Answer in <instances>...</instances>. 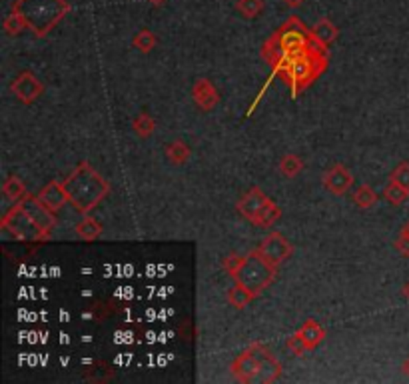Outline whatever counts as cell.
I'll return each instance as SVG.
<instances>
[{"label":"cell","mask_w":409,"mask_h":384,"mask_svg":"<svg viewBox=\"0 0 409 384\" xmlns=\"http://www.w3.org/2000/svg\"><path fill=\"white\" fill-rule=\"evenodd\" d=\"M2 28H4V32H6L8 37H19V34H22L28 26H26V22L22 21L17 12H10V14L4 19V22H2Z\"/></svg>","instance_id":"83f0119b"},{"label":"cell","mask_w":409,"mask_h":384,"mask_svg":"<svg viewBox=\"0 0 409 384\" xmlns=\"http://www.w3.org/2000/svg\"><path fill=\"white\" fill-rule=\"evenodd\" d=\"M270 203H272V199H270L262 188L253 186V188H250V190L238 201L235 208H238V212H240L246 221L255 224V221H258L260 214H262V210Z\"/></svg>","instance_id":"8fae6325"},{"label":"cell","mask_w":409,"mask_h":384,"mask_svg":"<svg viewBox=\"0 0 409 384\" xmlns=\"http://www.w3.org/2000/svg\"><path fill=\"white\" fill-rule=\"evenodd\" d=\"M401 372H403V374L409 378V356L403 361V364H401Z\"/></svg>","instance_id":"836d02e7"},{"label":"cell","mask_w":409,"mask_h":384,"mask_svg":"<svg viewBox=\"0 0 409 384\" xmlns=\"http://www.w3.org/2000/svg\"><path fill=\"white\" fill-rule=\"evenodd\" d=\"M62 184L66 188L68 203L72 204L80 214H88L110 194L108 181L86 161L80 162Z\"/></svg>","instance_id":"7a4b0ae2"},{"label":"cell","mask_w":409,"mask_h":384,"mask_svg":"<svg viewBox=\"0 0 409 384\" xmlns=\"http://www.w3.org/2000/svg\"><path fill=\"white\" fill-rule=\"evenodd\" d=\"M308 50H328V46L315 41L312 28H308L295 14L262 44V57L270 66H277L282 61Z\"/></svg>","instance_id":"6da1fadb"},{"label":"cell","mask_w":409,"mask_h":384,"mask_svg":"<svg viewBox=\"0 0 409 384\" xmlns=\"http://www.w3.org/2000/svg\"><path fill=\"white\" fill-rule=\"evenodd\" d=\"M0 226H2L4 232H10L20 243H39V241H46L48 239L39 226H36V223L24 212V208L20 204H17L14 208H10L2 216Z\"/></svg>","instance_id":"52a82bcc"},{"label":"cell","mask_w":409,"mask_h":384,"mask_svg":"<svg viewBox=\"0 0 409 384\" xmlns=\"http://www.w3.org/2000/svg\"><path fill=\"white\" fill-rule=\"evenodd\" d=\"M395 250H397L401 256L409 259V236H406V234H401V232H399V236L395 239Z\"/></svg>","instance_id":"1f68e13d"},{"label":"cell","mask_w":409,"mask_h":384,"mask_svg":"<svg viewBox=\"0 0 409 384\" xmlns=\"http://www.w3.org/2000/svg\"><path fill=\"white\" fill-rule=\"evenodd\" d=\"M384 199L391 203L393 206H401L403 203H408L409 199V188L401 186L399 182L395 181H388L386 188H384Z\"/></svg>","instance_id":"7402d4cb"},{"label":"cell","mask_w":409,"mask_h":384,"mask_svg":"<svg viewBox=\"0 0 409 384\" xmlns=\"http://www.w3.org/2000/svg\"><path fill=\"white\" fill-rule=\"evenodd\" d=\"M156 37H154V32L152 30H148V28H144V30H138L136 34H134V39H132V46L140 50L142 54H148V52H152L154 48H156Z\"/></svg>","instance_id":"484cf974"},{"label":"cell","mask_w":409,"mask_h":384,"mask_svg":"<svg viewBox=\"0 0 409 384\" xmlns=\"http://www.w3.org/2000/svg\"><path fill=\"white\" fill-rule=\"evenodd\" d=\"M253 299H255V296H253L252 292L238 283H235V286H232V288L228 290V303H230V306H234L235 310H244L248 304L252 303Z\"/></svg>","instance_id":"603a6c76"},{"label":"cell","mask_w":409,"mask_h":384,"mask_svg":"<svg viewBox=\"0 0 409 384\" xmlns=\"http://www.w3.org/2000/svg\"><path fill=\"white\" fill-rule=\"evenodd\" d=\"M42 203L46 204L52 212H59L64 208V204L68 203V194H66V188L64 184L59 181L48 182L40 188V192L36 194Z\"/></svg>","instance_id":"5bb4252c"},{"label":"cell","mask_w":409,"mask_h":384,"mask_svg":"<svg viewBox=\"0 0 409 384\" xmlns=\"http://www.w3.org/2000/svg\"><path fill=\"white\" fill-rule=\"evenodd\" d=\"M401 294H403V299L409 303V281L403 284V288H401Z\"/></svg>","instance_id":"e575fe53"},{"label":"cell","mask_w":409,"mask_h":384,"mask_svg":"<svg viewBox=\"0 0 409 384\" xmlns=\"http://www.w3.org/2000/svg\"><path fill=\"white\" fill-rule=\"evenodd\" d=\"M190 156H192V148L184 141H174L166 146V159L172 164H176V166L186 164L190 161Z\"/></svg>","instance_id":"d6986e66"},{"label":"cell","mask_w":409,"mask_h":384,"mask_svg":"<svg viewBox=\"0 0 409 384\" xmlns=\"http://www.w3.org/2000/svg\"><path fill=\"white\" fill-rule=\"evenodd\" d=\"M192 99L198 104L200 110L212 112L216 106L220 104V92L214 86V82L208 79H198L192 86Z\"/></svg>","instance_id":"4fadbf2b"},{"label":"cell","mask_w":409,"mask_h":384,"mask_svg":"<svg viewBox=\"0 0 409 384\" xmlns=\"http://www.w3.org/2000/svg\"><path fill=\"white\" fill-rule=\"evenodd\" d=\"M351 201L355 206H359V208H364V210H370L373 208L377 201H379V194L368 186V184H361V186H357L355 190H353V194H351Z\"/></svg>","instance_id":"ffe728a7"},{"label":"cell","mask_w":409,"mask_h":384,"mask_svg":"<svg viewBox=\"0 0 409 384\" xmlns=\"http://www.w3.org/2000/svg\"><path fill=\"white\" fill-rule=\"evenodd\" d=\"M312 34L315 37V41L322 42L324 46H330L331 42L337 39L339 28H337L330 19H322V21H317L315 24H313Z\"/></svg>","instance_id":"e0dca14e"},{"label":"cell","mask_w":409,"mask_h":384,"mask_svg":"<svg viewBox=\"0 0 409 384\" xmlns=\"http://www.w3.org/2000/svg\"><path fill=\"white\" fill-rule=\"evenodd\" d=\"M399 232H401V234H406V236H409V221L401 226V230H399Z\"/></svg>","instance_id":"8d00e7d4"},{"label":"cell","mask_w":409,"mask_h":384,"mask_svg":"<svg viewBox=\"0 0 409 384\" xmlns=\"http://www.w3.org/2000/svg\"><path fill=\"white\" fill-rule=\"evenodd\" d=\"M2 194L6 201L19 204L28 192H26V184L22 182V179L19 176H8L6 181L2 182Z\"/></svg>","instance_id":"ac0fdd59"},{"label":"cell","mask_w":409,"mask_h":384,"mask_svg":"<svg viewBox=\"0 0 409 384\" xmlns=\"http://www.w3.org/2000/svg\"><path fill=\"white\" fill-rule=\"evenodd\" d=\"M148 2H150L152 6H162V4H166L168 0H148Z\"/></svg>","instance_id":"d590c367"},{"label":"cell","mask_w":409,"mask_h":384,"mask_svg":"<svg viewBox=\"0 0 409 384\" xmlns=\"http://www.w3.org/2000/svg\"><path fill=\"white\" fill-rule=\"evenodd\" d=\"M282 2H284V6H288V8L295 10V8H300L306 0H282Z\"/></svg>","instance_id":"d6a6232c"},{"label":"cell","mask_w":409,"mask_h":384,"mask_svg":"<svg viewBox=\"0 0 409 384\" xmlns=\"http://www.w3.org/2000/svg\"><path fill=\"white\" fill-rule=\"evenodd\" d=\"M74 232H76V236H78L80 241H84V243H94V241H98V239L104 234V228H102V224L98 223L96 219L84 214V219L78 221L76 226H74Z\"/></svg>","instance_id":"2e32d148"},{"label":"cell","mask_w":409,"mask_h":384,"mask_svg":"<svg viewBox=\"0 0 409 384\" xmlns=\"http://www.w3.org/2000/svg\"><path fill=\"white\" fill-rule=\"evenodd\" d=\"M391 181L399 182L401 186H406L409 188V162H399L395 168H393V172L390 174Z\"/></svg>","instance_id":"f546056e"},{"label":"cell","mask_w":409,"mask_h":384,"mask_svg":"<svg viewBox=\"0 0 409 384\" xmlns=\"http://www.w3.org/2000/svg\"><path fill=\"white\" fill-rule=\"evenodd\" d=\"M353 174H351L350 170L344 166V164H333L330 170L324 174V186L330 190L331 194H335V196H344V194H348L351 188V184H353Z\"/></svg>","instance_id":"7c38bea8"},{"label":"cell","mask_w":409,"mask_h":384,"mask_svg":"<svg viewBox=\"0 0 409 384\" xmlns=\"http://www.w3.org/2000/svg\"><path fill=\"white\" fill-rule=\"evenodd\" d=\"M268 263L280 268L282 264L286 263L288 259H292L293 254V244L282 234V232H270L260 246L255 248Z\"/></svg>","instance_id":"ba28073f"},{"label":"cell","mask_w":409,"mask_h":384,"mask_svg":"<svg viewBox=\"0 0 409 384\" xmlns=\"http://www.w3.org/2000/svg\"><path fill=\"white\" fill-rule=\"evenodd\" d=\"M297 334H300V338L304 341V344L308 346V350H313L315 346H319V344L324 343V338H326V330H324V326L317 323V321H306L304 326L297 330Z\"/></svg>","instance_id":"9a60e30c"},{"label":"cell","mask_w":409,"mask_h":384,"mask_svg":"<svg viewBox=\"0 0 409 384\" xmlns=\"http://www.w3.org/2000/svg\"><path fill=\"white\" fill-rule=\"evenodd\" d=\"M132 130L138 139H150L156 130V121L148 112H140L132 119Z\"/></svg>","instance_id":"44dd1931"},{"label":"cell","mask_w":409,"mask_h":384,"mask_svg":"<svg viewBox=\"0 0 409 384\" xmlns=\"http://www.w3.org/2000/svg\"><path fill=\"white\" fill-rule=\"evenodd\" d=\"M244 259H246V254H240V252H230V254H226L224 256V261H222V266H224V270L234 279L235 272L240 270V266L244 263Z\"/></svg>","instance_id":"f1b7e54d"},{"label":"cell","mask_w":409,"mask_h":384,"mask_svg":"<svg viewBox=\"0 0 409 384\" xmlns=\"http://www.w3.org/2000/svg\"><path fill=\"white\" fill-rule=\"evenodd\" d=\"M20 206L24 208V212L36 223L40 230L50 236V232L54 230L56 226V212H52L46 204L40 201L39 196H32V194H26L22 201H20Z\"/></svg>","instance_id":"9c48e42d"},{"label":"cell","mask_w":409,"mask_h":384,"mask_svg":"<svg viewBox=\"0 0 409 384\" xmlns=\"http://www.w3.org/2000/svg\"><path fill=\"white\" fill-rule=\"evenodd\" d=\"M70 10L68 0H14L10 6V12H17L39 39H44Z\"/></svg>","instance_id":"5b68a950"},{"label":"cell","mask_w":409,"mask_h":384,"mask_svg":"<svg viewBox=\"0 0 409 384\" xmlns=\"http://www.w3.org/2000/svg\"><path fill=\"white\" fill-rule=\"evenodd\" d=\"M286 346H288V350H290L292 354H295V356H302V354H306V352H308V346L304 344V341L300 338V334H297V332L286 341Z\"/></svg>","instance_id":"4dcf8cb0"},{"label":"cell","mask_w":409,"mask_h":384,"mask_svg":"<svg viewBox=\"0 0 409 384\" xmlns=\"http://www.w3.org/2000/svg\"><path fill=\"white\" fill-rule=\"evenodd\" d=\"M232 376L244 384H272L282 378V364L266 344L253 343L242 350L230 366Z\"/></svg>","instance_id":"3957f363"},{"label":"cell","mask_w":409,"mask_h":384,"mask_svg":"<svg viewBox=\"0 0 409 384\" xmlns=\"http://www.w3.org/2000/svg\"><path fill=\"white\" fill-rule=\"evenodd\" d=\"M10 92L19 99L22 104H32L42 97L44 92V84L40 82L36 74H32L30 70H22L14 81L10 82Z\"/></svg>","instance_id":"30bf717a"},{"label":"cell","mask_w":409,"mask_h":384,"mask_svg":"<svg viewBox=\"0 0 409 384\" xmlns=\"http://www.w3.org/2000/svg\"><path fill=\"white\" fill-rule=\"evenodd\" d=\"M326 70H328V50H308L273 66V74L284 79V82L290 86L293 99L297 97V92L306 90L315 79H319Z\"/></svg>","instance_id":"277c9868"},{"label":"cell","mask_w":409,"mask_h":384,"mask_svg":"<svg viewBox=\"0 0 409 384\" xmlns=\"http://www.w3.org/2000/svg\"><path fill=\"white\" fill-rule=\"evenodd\" d=\"M304 170V161L297 154H286L280 161V174L284 179H295Z\"/></svg>","instance_id":"d4e9b609"},{"label":"cell","mask_w":409,"mask_h":384,"mask_svg":"<svg viewBox=\"0 0 409 384\" xmlns=\"http://www.w3.org/2000/svg\"><path fill=\"white\" fill-rule=\"evenodd\" d=\"M275 272L277 268L268 263L258 250H250L240 266V270L235 272L234 281L242 284L244 288H248L253 296H260L273 283Z\"/></svg>","instance_id":"8992f818"},{"label":"cell","mask_w":409,"mask_h":384,"mask_svg":"<svg viewBox=\"0 0 409 384\" xmlns=\"http://www.w3.org/2000/svg\"><path fill=\"white\" fill-rule=\"evenodd\" d=\"M280 219H282V208L272 201V203L262 210L260 219L255 221V226H260V228H270V226H273Z\"/></svg>","instance_id":"4316f807"},{"label":"cell","mask_w":409,"mask_h":384,"mask_svg":"<svg viewBox=\"0 0 409 384\" xmlns=\"http://www.w3.org/2000/svg\"><path fill=\"white\" fill-rule=\"evenodd\" d=\"M266 2L264 0H238L235 2V10L246 19V21H253L264 12Z\"/></svg>","instance_id":"cb8c5ba5"}]
</instances>
